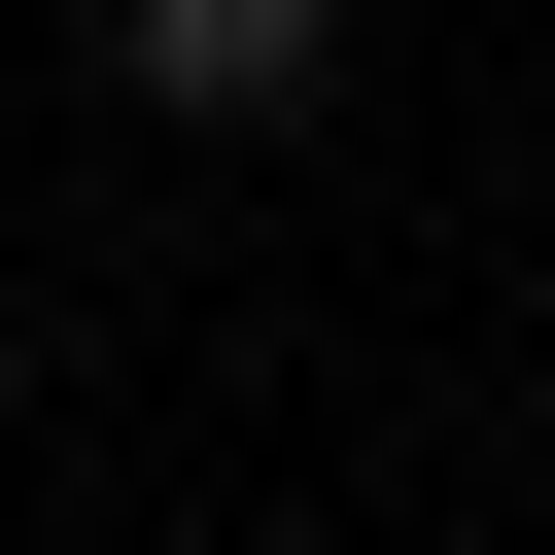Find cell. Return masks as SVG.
Listing matches in <instances>:
<instances>
[{"instance_id":"6da1fadb","label":"cell","mask_w":555,"mask_h":555,"mask_svg":"<svg viewBox=\"0 0 555 555\" xmlns=\"http://www.w3.org/2000/svg\"><path fill=\"white\" fill-rule=\"evenodd\" d=\"M104 69H139L173 139H278V104L347 69V0H104Z\"/></svg>"}]
</instances>
